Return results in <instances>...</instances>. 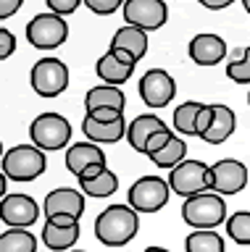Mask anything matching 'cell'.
I'll list each match as a JSON object with an SVG mask.
<instances>
[{
	"mask_svg": "<svg viewBox=\"0 0 250 252\" xmlns=\"http://www.w3.org/2000/svg\"><path fill=\"white\" fill-rule=\"evenodd\" d=\"M140 218L132 205H108V208L95 218V236L106 247H124L137 236Z\"/></svg>",
	"mask_w": 250,
	"mask_h": 252,
	"instance_id": "obj_1",
	"label": "cell"
},
{
	"mask_svg": "<svg viewBox=\"0 0 250 252\" xmlns=\"http://www.w3.org/2000/svg\"><path fill=\"white\" fill-rule=\"evenodd\" d=\"M182 218L192 228H216L226 220V202L216 192H200V194L184 197Z\"/></svg>",
	"mask_w": 250,
	"mask_h": 252,
	"instance_id": "obj_2",
	"label": "cell"
},
{
	"mask_svg": "<svg viewBox=\"0 0 250 252\" xmlns=\"http://www.w3.org/2000/svg\"><path fill=\"white\" fill-rule=\"evenodd\" d=\"M0 165H3L0 171L8 179L24 184V181H35L37 176H42L48 160H45V150H40L37 145H16L3 155Z\"/></svg>",
	"mask_w": 250,
	"mask_h": 252,
	"instance_id": "obj_3",
	"label": "cell"
},
{
	"mask_svg": "<svg viewBox=\"0 0 250 252\" xmlns=\"http://www.w3.org/2000/svg\"><path fill=\"white\" fill-rule=\"evenodd\" d=\"M69 37V24L64 16L58 13H37L32 21L27 24V39L37 50H56L66 42Z\"/></svg>",
	"mask_w": 250,
	"mask_h": 252,
	"instance_id": "obj_4",
	"label": "cell"
},
{
	"mask_svg": "<svg viewBox=\"0 0 250 252\" xmlns=\"http://www.w3.org/2000/svg\"><path fill=\"white\" fill-rule=\"evenodd\" d=\"M29 137L40 150H61L71 139V124L61 113H40L29 126Z\"/></svg>",
	"mask_w": 250,
	"mask_h": 252,
	"instance_id": "obj_5",
	"label": "cell"
},
{
	"mask_svg": "<svg viewBox=\"0 0 250 252\" xmlns=\"http://www.w3.org/2000/svg\"><path fill=\"white\" fill-rule=\"evenodd\" d=\"M171 187L166 184V179L161 176H143L129 187L127 202L137 213H158L161 208H166Z\"/></svg>",
	"mask_w": 250,
	"mask_h": 252,
	"instance_id": "obj_6",
	"label": "cell"
},
{
	"mask_svg": "<svg viewBox=\"0 0 250 252\" xmlns=\"http://www.w3.org/2000/svg\"><path fill=\"white\" fill-rule=\"evenodd\" d=\"M29 82H32V90L40 97H48V100L58 97L69 87V66L58 58H42L32 66Z\"/></svg>",
	"mask_w": 250,
	"mask_h": 252,
	"instance_id": "obj_7",
	"label": "cell"
},
{
	"mask_svg": "<svg viewBox=\"0 0 250 252\" xmlns=\"http://www.w3.org/2000/svg\"><path fill=\"white\" fill-rule=\"evenodd\" d=\"M248 187V168L245 163L234 160V158H224V160H216L208 168V192L216 194H237Z\"/></svg>",
	"mask_w": 250,
	"mask_h": 252,
	"instance_id": "obj_8",
	"label": "cell"
},
{
	"mask_svg": "<svg viewBox=\"0 0 250 252\" xmlns=\"http://www.w3.org/2000/svg\"><path fill=\"white\" fill-rule=\"evenodd\" d=\"M42 244L53 252H66L79 242V218L71 213H56L45 218L42 226Z\"/></svg>",
	"mask_w": 250,
	"mask_h": 252,
	"instance_id": "obj_9",
	"label": "cell"
},
{
	"mask_svg": "<svg viewBox=\"0 0 250 252\" xmlns=\"http://www.w3.org/2000/svg\"><path fill=\"white\" fill-rule=\"evenodd\" d=\"M169 187H171V192H177L182 197L208 192V165L203 160H190V158H184L182 163H177L174 168L169 171Z\"/></svg>",
	"mask_w": 250,
	"mask_h": 252,
	"instance_id": "obj_10",
	"label": "cell"
},
{
	"mask_svg": "<svg viewBox=\"0 0 250 252\" xmlns=\"http://www.w3.org/2000/svg\"><path fill=\"white\" fill-rule=\"evenodd\" d=\"M124 21L145 32H155L169 21L166 0H124Z\"/></svg>",
	"mask_w": 250,
	"mask_h": 252,
	"instance_id": "obj_11",
	"label": "cell"
},
{
	"mask_svg": "<svg viewBox=\"0 0 250 252\" xmlns=\"http://www.w3.org/2000/svg\"><path fill=\"white\" fill-rule=\"evenodd\" d=\"M137 90H140V97H143V102L147 108H166L177 94V84H174V76L169 71L150 68L140 79Z\"/></svg>",
	"mask_w": 250,
	"mask_h": 252,
	"instance_id": "obj_12",
	"label": "cell"
},
{
	"mask_svg": "<svg viewBox=\"0 0 250 252\" xmlns=\"http://www.w3.org/2000/svg\"><path fill=\"white\" fill-rule=\"evenodd\" d=\"M135 55H132L129 50H124V47H108V53H103L95 63V74L103 79L106 84H124L127 79L135 74Z\"/></svg>",
	"mask_w": 250,
	"mask_h": 252,
	"instance_id": "obj_13",
	"label": "cell"
},
{
	"mask_svg": "<svg viewBox=\"0 0 250 252\" xmlns=\"http://www.w3.org/2000/svg\"><path fill=\"white\" fill-rule=\"evenodd\" d=\"M40 218V205L29 194H5L0 200V220L8 228H29Z\"/></svg>",
	"mask_w": 250,
	"mask_h": 252,
	"instance_id": "obj_14",
	"label": "cell"
},
{
	"mask_svg": "<svg viewBox=\"0 0 250 252\" xmlns=\"http://www.w3.org/2000/svg\"><path fill=\"white\" fill-rule=\"evenodd\" d=\"M187 53H190V61L198 63V66H216L226 58V42L218 34H195L187 45Z\"/></svg>",
	"mask_w": 250,
	"mask_h": 252,
	"instance_id": "obj_15",
	"label": "cell"
},
{
	"mask_svg": "<svg viewBox=\"0 0 250 252\" xmlns=\"http://www.w3.org/2000/svg\"><path fill=\"white\" fill-rule=\"evenodd\" d=\"M42 213H45V218L56 216V213H71V216L82 218V213H84V194L76 192V189H69V187H58V189H53V192L45 194Z\"/></svg>",
	"mask_w": 250,
	"mask_h": 252,
	"instance_id": "obj_16",
	"label": "cell"
},
{
	"mask_svg": "<svg viewBox=\"0 0 250 252\" xmlns=\"http://www.w3.org/2000/svg\"><path fill=\"white\" fill-rule=\"evenodd\" d=\"M82 131L84 137L90 142H95V145H116L119 139L127 137V121L121 118H116V121H95V118L84 116L82 118Z\"/></svg>",
	"mask_w": 250,
	"mask_h": 252,
	"instance_id": "obj_17",
	"label": "cell"
},
{
	"mask_svg": "<svg viewBox=\"0 0 250 252\" xmlns=\"http://www.w3.org/2000/svg\"><path fill=\"white\" fill-rule=\"evenodd\" d=\"M211 108H214V121H211L208 131L200 139L208 142V145H221L237 129V116H234V110L229 105H221V102H214Z\"/></svg>",
	"mask_w": 250,
	"mask_h": 252,
	"instance_id": "obj_18",
	"label": "cell"
},
{
	"mask_svg": "<svg viewBox=\"0 0 250 252\" xmlns=\"http://www.w3.org/2000/svg\"><path fill=\"white\" fill-rule=\"evenodd\" d=\"M92 163H106V153L103 147H98L95 142H76L66 150V168L79 176V173Z\"/></svg>",
	"mask_w": 250,
	"mask_h": 252,
	"instance_id": "obj_19",
	"label": "cell"
},
{
	"mask_svg": "<svg viewBox=\"0 0 250 252\" xmlns=\"http://www.w3.org/2000/svg\"><path fill=\"white\" fill-rule=\"evenodd\" d=\"M161 129H169V126L163 124L158 116H153V113L137 116L132 124H127V142L132 145V150L145 153V142L150 139L155 131H161Z\"/></svg>",
	"mask_w": 250,
	"mask_h": 252,
	"instance_id": "obj_20",
	"label": "cell"
},
{
	"mask_svg": "<svg viewBox=\"0 0 250 252\" xmlns=\"http://www.w3.org/2000/svg\"><path fill=\"white\" fill-rule=\"evenodd\" d=\"M92 108H119V110H124L127 108V97H124V92L116 84H98V87H92V90H87V94H84V110H92Z\"/></svg>",
	"mask_w": 250,
	"mask_h": 252,
	"instance_id": "obj_21",
	"label": "cell"
},
{
	"mask_svg": "<svg viewBox=\"0 0 250 252\" xmlns=\"http://www.w3.org/2000/svg\"><path fill=\"white\" fill-rule=\"evenodd\" d=\"M111 45L113 47H124V50H129L132 55H135V61H143L145 53H147V32L127 24V27L116 29Z\"/></svg>",
	"mask_w": 250,
	"mask_h": 252,
	"instance_id": "obj_22",
	"label": "cell"
},
{
	"mask_svg": "<svg viewBox=\"0 0 250 252\" xmlns=\"http://www.w3.org/2000/svg\"><path fill=\"white\" fill-rule=\"evenodd\" d=\"M187 252H224V236L214 228H195L184 239Z\"/></svg>",
	"mask_w": 250,
	"mask_h": 252,
	"instance_id": "obj_23",
	"label": "cell"
},
{
	"mask_svg": "<svg viewBox=\"0 0 250 252\" xmlns=\"http://www.w3.org/2000/svg\"><path fill=\"white\" fill-rule=\"evenodd\" d=\"M0 252H37V236L27 228H8L0 234Z\"/></svg>",
	"mask_w": 250,
	"mask_h": 252,
	"instance_id": "obj_24",
	"label": "cell"
},
{
	"mask_svg": "<svg viewBox=\"0 0 250 252\" xmlns=\"http://www.w3.org/2000/svg\"><path fill=\"white\" fill-rule=\"evenodd\" d=\"M203 105L206 102H198V100H187V102H182V105H177V110H174V129L179 131V134H187V137H198L195 134V121H198V113L203 110Z\"/></svg>",
	"mask_w": 250,
	"mask_h": 252,
	"instance_id": "obj_25",
	"label": "cell"
},
{
	"mask_svg": "<svg viewBox=\"0 0 250 252\" xmlns=\"http://www.w3.org/2000/svg\"><path fill=\"white\" fill-rule=\"evenodd\" d=\"M187 158V145H184V139H179V137H171L166 145H163L158 153H153L150 155V160L158 165V168H174L177 163H182Z\"/></svg>",
	"mask_w": 250,
	"mask_h": 252,
	"instance_id": "obj_26",
	"label": "cell"
},
{
	"mask_svg": "<svg viewBox=\"0 0 250 252\" xmlns=\"http://www.w3.org/2000/svg\"><path fill=\"white\" fill-rule=\"evenodd\" d=\"M79 187H82V194H87V197H111L116 189H119V176H116L113 171L106 168L95 179L79 181Z\"/></svg>",
	"mask_w": 250,
	"mask_h": 252,
	"instance_id": "obj_27",
	"label": "cell"
},
{
	"mask_svg": "<svg viewBox=\"0 0 250 252\" xmlns=\"http://www.w3.org/2000/svg\"><path fill=\"white\" fill-rule=\"evenodd\" d=\"M224 223H226V234H229L232 242L250 247V210H237V213H232V216L226 218Z\"/></svg>",
	"mask_w": 250,
	"mask_h": 252,
	"instance_id": "obj_28",
	"label": "cell"
},
{
	"mask_svg": "<svg viewBox=\"0 0 250 252\" xmlns=\"http://www.w3.org/2000/svg\"><path fill=\"white\" fill-rule=\"evenodd\" d=\"M226 76H229L234 84H250V47L242 50V55L237 61L226 63Z\"/></svg>",
	"mask_w": 250,
	"mask_h": 252,
	"instance_id": "obj_29",
	"label": "cell"
},
{
	"mask_svg": "<svg viewBox=\"0 0 250 252\" xmlns=\"http://www.w3.org/2000/svg\"><path fill=\"white\" fill-rule=\"evenodd\" d=\"M82 3L87 5L92 13H98V16H111V13H116L124 5V0H82Z\"/></svg>",
	"mask_w": 250,
	"mask_h": 252,
	"instance_id": "obj_30",
	"label": "cell"
},
{
	"mask_svg": "<svg viewBox=\"0 0 250 252\" xmlns=\"http://www.w3.org/2000/svg\"><path fill=\"white\" fill-rule=\"evenodd\" d=\"M171 137H174V134H171V129H161V131H155L153 137L145 142V155L150 158L153 153H158V150H161L163 145H166V142H169Z\"/></svg>",
	"mask_w": 250,
	"mask_h": 252,
	"instance_id": "obj_31",
	"label": "cell"
},
{
	"mask_svg": "<svg viewBox=\"0 0 250 252\" xmlns=\"http://www.w3.org/2000/svg\"><path fill=\"white\" fill-rule=\"evenodd\" d=\"M13 50H16V37H13V32L0 27V61L11 58Z\"/></svg>",
	"mask_w": 250,
	"mask_h": 252,
	"instance_id": "obj_32",
	"label": "cell"
},
{
	"mask_svg": "<svg viewBox=\"0 0 250 252\" xmlns=\"http://www.w3.org/2000/svg\"><path fill=\"white\" fill-rule=\"evenodd\" d=\"M48 3V8L53 13H58V16H69V13H74L76 8H79L82 0H45Z\"/></svg>",
	"mask_w": 250,
	"mask_h": 252,
	"instance_id": "obj_33",
	"label": "cell"
},
{
	"mask_svg": "<svg viewBox=\"0 0 250 252\" xmlns=\"http://www.w3.org/2000/svg\"><path fill=\"white\" fill-rule=\"evenodd\" d=\"M84 116L95 118V121H116V118L124 116V110H119V108H92V110H84Z\"/></svg>",
	"mask_w": 250,
	"mask_h": 252,
	"instance_id": "obj_34",
	"label": "cell"
},
{
	"mask_svg": "<svg viewBox=\"0 0 250 252\" xmlns=\"http://www.w3.org/2000/svg\"><path fill=\"white\" fill-rule=\"evenodd\" d=\"M211 121H214V108H211V105H203V110L198 113V121H195V134H198V137H203V134L208 131Z\"/></svg>",
	"mask_w": 250,
	"mask_h": 252,
	"instance_id": "obj_35",
	"label": "cell"
},
{
	"mask_svg": "<svg viewBox=\"0 0 250 252\" xmlns=\"http://www.w3.org/2000/svg\"><path fill=\"white\" fill-rule=\"evenodd\" d=\"M21 5H24V0H0V21L11 19L13 13H19Z\"/></svg>",
	"mask_w": 250,
	"mask_h": 252,
	"instance_id": "obj_36",
	"label": "cell"
},
{
	"mask_svg": "<svg viewBox=\"0 0 250 252\" xmlns=\"http://www.w3.org/2000/svg\"><path fill=\"white\" fill-rule=\"evenodd\" d=\"M103 171H106V163H92V165H87V168H84V171H82L76 179H79V181H90V179L100 176Z\"/></svg>",
	"mask_w": 250,
	"mask_h": 252,
	"instance_id": "obj_37",
	"label": "cell"
},
{
	"mask_svg": "<svg viewBox=\"0 0 250 252\" xmlns=\"http://www.w3.org/2000/svg\"><path fill=\"white\" fill-rule=\"evenodd\" d=\"M203 8H208V11H224V8H229L234 0H198Z\"/></svg>",
	"mask_w": 250,
	"mask_h": 252,
	"instance_id": "obj_38",
	"label": "cell"
},
{
	"mask_svg": "<svg viewBox=\"0 0 250 252\" xmlns=\"http://www.w3.org/2000/svg\"><path fill=\"white\" fill-rule=\"evenodd\" d=\"M5 189H8V176H5L3 171H0V200L5 197Z\"/></svg>",
	"mask_w": 250,
	"mask_h": 252,
	"instance_id": "obj_39",
	"label": "cell"
},
{
	"mask_svg": "<svg viewBox=\"0 0 250 252\" xmlns=\"http://www.w3.org/2000/svg\"><path fill=\"white\" fill-rule=\"evenodd\" d=\"M143 252H169L166 247H145Z\"/></svg>",
	"mask_w": 250,
	"mask_h": 252,
	"instance_id": "obj_40",
	"label": "cell"
},
{
	"mask_svg": "<svg viewBox=\"0 0 250 252\" xmlns=\"http://www.w3.org/2000/svg\"><path fill=\"white\" fill-rule=\"evenodd\" d=\"M242 5H245V11L250 13V0H242Z\"/></svg>",
	"mask_w": 250,
	"mask_h": 252,
	"instance_id": "obj_41",
	"label": "cell"
},
{
	"mask_svg": "<svg viewBox=\"0 0 250 252\" xmlns=\"http://www.w3.org/2000/svg\"><path fill=\"white\" fill-rule=\"evenodd\" d=\"M3 155H5V153H3V142H0V160H3Z\"/></svg>",
	"mask_w": 250,
	"mask_h": 252,
	"instance_id": "obj_42",
	"label": "cell"
},
{
	"mask_svg": "<svg viewBox=\"0 0 250 252\" xmlns=\"http://www.w3.org/2000/svg\"><path fill=\"white\" fill-rule=\"evenodd\" d=\"M69 252H84V250H69Z\"/></svg>",
	"mask_w": 250,
	"mask_h": 252,
	"instance_id": "obj_43",
	"label": "cell"
},
{
	"mask_svg": "<svg viewBox=\"0 0 250 252\" xmlns=\"http://www.w3.org/2000/svg\"><path fill=\"white\" fill-rule=\"evenodd\" d=\"M248 102H250V94H248Z\"/></svg>",
	"mask_w": 250,
	"mask_h": 252,
	"instance_id": "obj_44",
	"label": "cell"
}]
</instances>
